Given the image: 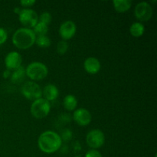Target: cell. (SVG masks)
<instances>
[{"label":"cell","instance_id":"30bf717a","mask_svg":"<svg viewBox=\"0 0 157 157\" xmlns=\"http://www.w3.org/2000/svg\"><path fill=\"white\" fill-rule=\"evenodd\" d=\"M74 121L80 126H87L90 123L92 119L90 112L84 108H79L76 110L73 115Z\"/></svg>","mask_w":157,"mask_h":157},{"label":"cell","instance_id":"9a60e30c","mask_svg":"<svg viewBox=\"0 0 157 157\" xmlns=\"http://www.w3.org/2000/svg\"><path fill=\"white\" fill-rule=\"evenodd\" d=\"M26 76L25 69L24 68L23 66H21L16 70L14 71L12 73V77H11V81L13 84H20L25 80Z\"/></svg>","mask_w":157,"mask_h":157},{"label":"cell","instance_id":"3957f363","mask_svg":"<svg viewBox=\"0 0 157 157\" xmlns=\"http://www.w3.org/2000/svg\"><path fill=\"white\" fill-rule=\"evenodd\" d=\"M26 75L34 81H41L47 77L48 70L45 64L41 62H32L25 69Z\"/></svg>","mask_w":157,"mask_h":157},{"label":"cell","instance_id":"d4e9b609","mask_svg":"<svg viewBox=\"0 0 157 157\" xmlns=\"http://www.w3.org/2000/svg\"><path fill=\"white\" fill-rule=\"evenodd\" d=\"M35 3V1L34 0H23V1L20 2L21 6H24V7H30L32 6Z\"/></svg>","mask_w":157,"mask_h":157},{"label":"cell","instance_id":"277c9868","mask_svg":"<svg viewBox=\"0 0 157 157\" xmlns=\"http://www.w3.org/2000/svg\"><path fill=\"white\" fill-rule=\"evenodd\" d=\"M51 110L49 101L44 98H39L34 101L31 106V113L37 119H43L48 115Z\"/></svg>","mask_w":157,"mask_h":157},{"label":"cell","instance_id":"52a82bcc","mask_svg":"<svg viewBox=\"0 0 157 157\" xmlns=\"http://www.w3.org/2000/svg\"><path fill=\"white\" fill-rule=\"evenodd\" d=\"M87 144L93 150L102 147L105 141V136L104 133L100 130H93L89 132L87 135Z\"/></svg>","mask_w":157,"mask_h":157},{"label":"cell","instance_id":"ffe728a7","mask_svg":"<svg viewBox=\"0 0 157 157\" xmlns=\"http://www.w3.org/2000/svg\"><path fill=\"white\" fill-rule=\"evenodd\" d=\"M68 49V44L65 41H61L57 44V52L59 55H64Z\"/></svg>","mask_w":157,"mask_h":157},{"label":"cell","instance_id":"8992f818","mask_svg":"<svg viewBox=\"0 0 157 157\" xmlns=\"http://www.w3.org/2000/svg\"><path fill=\"white\" fill-rule=\"evenodd\" d=\"M19 21L26 29L34 28L38 22V16L32 9H21L19 13Z\"/></svg>","mask_w":157,"mask_h":157},{"label":"cell","instance_id":"d6986e66","mask_svg":"<svg viewBox=\"0 0 157 157\" xmlns=\"http://www.w3.org/2000/svg\"><path fill=\"white\" fill-rule=\"evenodd\" d=\"M35 43L41 48H48L51 45V40L46 35H41L35 38Z\"/></svg>","mask_w":157,"mask_h":157},{"label":"cell","instance_id":"5b68a950","mask_svg":"<svg viewBox=\"0 0 157 157\" xmlns=\"http://www.w3.org/2000/svg\"><path fill=\"white\" fill-rule=\"evenodd\" d=\"M21 93L28 100L35 101L41 98L42 90L38 84L34 81H28L21 87Z\"/></svg>","mask_w":157,"mask_h":157},{"label":"cell","instance_id":"44dd1931","mask_svg":"<svg viewBox=\"0 0 157 157\" xmlns=\"http://www.w3.org/2000/svg\"><path fill=\"white\" fill-rule=\"evenodd\" d=\"M52 15H51L49 12H44L40 15L39 21L40 22L43 23V24L48 25L51 23V21H52Z\"/></svg>","mask_w":157,"mask_h":157},{"label":"cell","instance_id":"ba28073f","mask_svg":"<svg viewBox=\"0 0 157 157\" xmlns=\"http://www.w3.org/2000/svg\"><path fill=\"white\" fill-rule=\"evenodd\" d=\"M135 15L141 21H147L152 18L153 9L148 2H142L136 5L135 8Z\"/></svg>","mask_w":157,"mask_h":157},{"label":"cell","instance_id":"8fae6325","mask_svg":"<svg viewBox=\"0 0 157 157\" xmlns=\"http://www.w3.org/2000/svg\"><path fill=\"white\" fill-rule=\"evenodd\" d=\"M59 33L64 40H69L76 33V25L72 21H67L60 26Z\"/></svg>","mask_w":157,"mask_h":157},{"label":"cell","instance_id":"484cf974","mask_svg":"<svg viewBox=\"0 0 157 157\" xmlns=\"http://www.w3.org/2000/svg\"><path fill=\"white\" fill-rule=\"evenodd\" d=\"M10 71L9 70H6L4 72H3V78H8L9 76H10Z\"/></svg>","mask_w":157,"mask_h":157},{"label":"cell","instance_id":"7a4b0ae2","mask_svg":"<svg viewBox=\"0 0 157 157\" xmlns=\"http://www.w3.org/2000/svg\"><path fill=\"white\" fill-rule=\"evenodd\" d=\"M35 38L36 35L32 29L21 28L14 33L12 36V42L18 48L25 50L35 44Z\"/></svg>","mask_w":157,"mask_h":157},{"label":"cell","instance_id":"9c48e42d","mask_svg":"<svg viewBox=\"0 0 157 157\" xmlns=\"http://www.w3.org/2000/svg\"><path fill=\"white\" fill-rule=\"evenodd\" d=\"M22 59L19 53L16 52H9L6 57L5 59V64L8 70H16L21 66Z\"/></svg>","mask_w":157,"mask_h":157},{"label":"cell","instance_id":"4316f807","mask_svg":"<svg viewBox=\"0 0 157 157\" xmlns=\"http://www.w3.org/2000/svg\"><path fill=\"white\" fill-rule=\"evenodd\" d=\"M21 9H18V8H17V9H15V13H17V14H18V15H19V13H20V12H21Z\"/></svg>","mask_w":157,"mask_h":157},{"label":"cell","instance_id":"4fadbf2b","mask_svg":"<svg viewBox=\"0 0 157 157\" xmlns=\"http://www.w3.org/2000/svg\"><path fill=\"white\" fill-rule=\"evenodd\" d=\"M42 94L44 98V99L47 100L48 101H54L59 95V90H58V87L54 84H48L44 87L42 91Z\"/></svg>","mask_w":157,"mask_h":157},{"label":"cell","instance_id":"ac0fdd59","mask_svg":"<svg viewBox=\"0 0 157 157\" xmlns=\"http://www.w3.org/2000/svg\"><path fill=\"white\" fill-rule=\"evenodd\" d=\"M34 32V33L35 34V35H38V36H41V35H45L48 33V27L47 25H44L43 23L38 21L35 26L34 27V29L32 30Z\"/></svg>","mask_w":157,"mask_h":157},{"label":"cell","instance_id":"cb8c5ba5","mask_svg":"<svg viewBox=\"0 0 157 157\" xmlns=\"http://www.w3.org/2000/svg\"><path fill=\"white\" fill-rule=\"evenodd\" d=\"M72 137V132L70 130H65L62 133V139L65 141H69Z\"/></svg>","mask_w":157,"mask_h":157},{"label":"cell","instance_id":"6da1fadb","mask_svg":"<svg viewBox=\"0 0 157 157\" xmlns=\"http://www.w3.org/2000/svg\"><path fill=\"white\" fill-rule=\"evenodd\" d=\"M62 140L54 131H45L41 133L38 140V147L45 153H53L58 151L61 146Z\"/></svg>","mask_w":157,"mask_h":157},{"label":"cell","instance_id":"603a6c76","mask_svg":"<svg viewBox=\"0 0 157 157\" xmlns=\"http://www.w3.org/2000/svg\"><path fill=\"white\" fill-rule=\"evenodd\" d=\"M85 157H102V155L97 150H90L87 152Z\"/></svg>","mask_w":157,"mask_h":157},{"label":"cell","instance_id":"2e32d148","mask_svg":"<svg viewBox=\"0 0 157 157\" xmlns=\"http://www.w3.org/2000/svg\"><path fill=\"white\" fill-rule=\"evenodd\" d=\"M63 104L66 110L68 111H72L76 109L77 105H78V101L74 95L69 94L64 98Z\"/></svg>","mask_w":157,"mask_h":157},{"label":"cell","instance_id":"7c38bea8","mask_svg":"<svg viewBox=\"0 0 157 157\" xmlns=\"http://www.w3.org/2000/svg\"><path fill=\"white\" fill-rule=\"evenodd\" d=\"M84 67L87 73L90 75H95L101 69V63L98 58L90 57L85 60L84 63Z\"/></svg>","mask_w":157,"mask_h":157},{"label":"cell","instance_id":"e0dca14e","mask_svg":"<svg viewBox=\"0 0 157 157\" xmlns=\"http://www.w3.org/2000/svg\"><path fill=\"white\" fill-rule=\"evenodd\" d=\"M144 31H145V28H144V25L140 22L133 23L130 28V34L135 38H139V37L142 36L144 33Z\"/></svg>","mask_w":157,"mask_h":157},{"label":"cell","instance_id":"7402d4cb","mask_svg":"<svg viewBox=\"0 0 157 157\" xmlns=\"http://www.w3.org/2000/svg\"><path fill=\"white\" fill-rule=\"evenodd\" d=\"M8 38V35L6 31L2 28H0V45L4 44Z\"/></svg>","mask_w":157,"mask_h":157},{"label":"cell","instance_id":"5bb4252c","mask_svg":"<svg viewBox=\"0 0 157 157\" xmlns=\"http://www.w3.org/2000/svg\"><path fill=\"white\" fill-rule=\"evenodd\" d=\"M115 10L120 13H123L130 9L132 2L130 0H114L113 2Z\"/></svg>","mask_w":157,"mask_h":157}]
</instances>
